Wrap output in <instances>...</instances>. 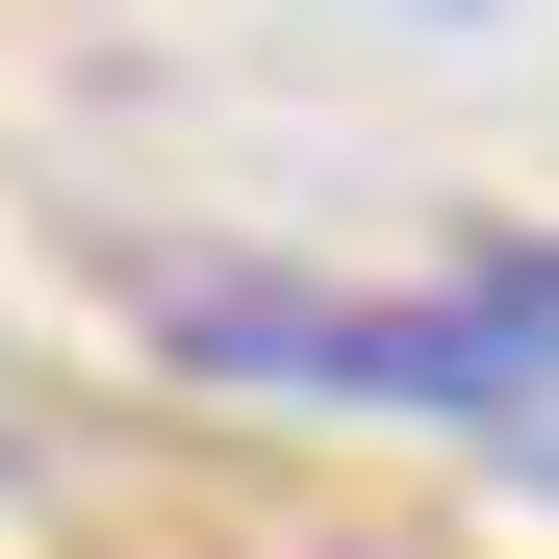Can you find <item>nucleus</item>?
Here are the masks:
<instances>
[{
    "mask_svg": "<svg viewBox=\"0 0 559 559\" xmlns=\"http://www.w3.org/2000/svg\"><path fill=\"white\" fill-rule=\"evenodd\" d=\"M331 559H382V534H331Z\"/></svg>",
    "mask_w": 559,
    "mask_h": 559,
    "instance_id": "7ed1b4c3",
    "label": "nucleus"
},
{
    "mask_svg": "<svg viewBox=\"0 0 559 559\" xmlns=\"http://www.w3.org/2000/svg\"><path fill=\"white\" fill-rule=\"evenodd\" d=\"M382 26H484V0H382Z\"/></svg>",
    "mask_w": 559,
    "mask_h": 559,
    "instance_id": "f257e3e1",
    "label": "nucleus"
},
{
    "mask_svg": "<svg viewBox=\"0 0 559 559\" xmlns=\"http://www.w3.org/2000/svg\"><path fill=\"white\" fill-rule=\"evenodd\" d=\"M534 484H559V432H534Z\"/></svg>",
    "mask_w": 559,
    "mask_h": 559,
    "instance_id": "f03ea898",
    "label": "nucleus"
}]
</instances>
